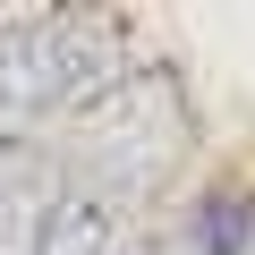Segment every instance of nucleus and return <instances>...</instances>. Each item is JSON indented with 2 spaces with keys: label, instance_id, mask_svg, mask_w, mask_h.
Listing matches in <instances>:
<instances>
[{
  "label": "nucleus",
  "instance_id": "1",
  "mask_svg": "<svg viewBox=\"0 0 255 255\" xmlns=\"http://www.w3.org/2000/svg\"><path fill=\"white\" fill-rule=\"evenodd\" d=\"M111 85V26L77 9H43L0 26V128H34L60 111H94Z\"/></svg>",
  "mask_w": 255,
  "mask_h": 255
},
{
  "label": "nucleus",
  "instance_id": "2",
  "mask_svg": "<svg viewBox=\"0 0 255 255\" xmlns=\"http://www.w3.org/2000/svg\"><path fill=\"white\" fill-rule=\"evenodd\" d=\"M119 230H128V196L85 179V187H60V204L43 221V255H119Z\"/></svg>",
  "mask_w": 255,
  "mask_h": 255
}]
</instances>
